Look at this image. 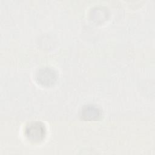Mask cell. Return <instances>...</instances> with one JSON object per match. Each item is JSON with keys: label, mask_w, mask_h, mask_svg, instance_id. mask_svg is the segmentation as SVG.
<instances>
[{"label": "cell", "mask_w": 155, "mask_h": 155, "mask_svg": "<svg viewBox=\"0 0 155 155\" xmlns=\"http://www.w3.org/2000/svg\"><path fill=\"white\" fill-rule=\"evenodd\" d=\"M45 130L44 125L39 122H33L27 126L25 134L30 140L36 142L43 139L45 136Z\"/></svg>", "instance_id": "6da1fadb"}, {"label": "cell", "mask_w": 155, "mask_h": 155, "mask_svg": "<svg viewBox=\"0 0 155 155\" xmlns=\"http://www.w3.org/2000/svg\"><path fill=\"white\" fill-rule=\"evenodd\" d=\"M37 79L43 85H49L54 82L56 75L53 70L46 68L39 71L37 73Z\"/></svg>", "instance_id": "7a4b0ae2"}, {"label": "cell", "mask_w": 155, "mask_h": 155, "mask_svg": "<svg viewBox=\"0 0 155 155\" xmlns=\"http://www.w3.org/2000/svg\"><path fill=\"white\" fill-rule=\"evenodd\" d=\"M82 117L87 120L96 119L99 116L100 111L97 108L93 105L85 106L82 110Z\"/></svg>", "instance_id": "3957f363"}]
</instances>
